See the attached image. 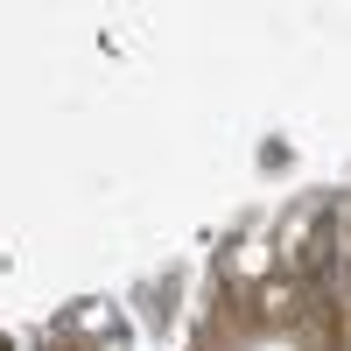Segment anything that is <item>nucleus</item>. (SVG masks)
Returning a JSON list of instances; mask_svg holds the SVG:
<instances>
[{
	"mask_svg": "<svg viewBox=\"0 0 351 351\" xmlns=\"http://www.w3.org/2000/svg\"><path fill=\"white\" fill-rule=\"evenodd\" d=\"M232 351H309L295 324H246L239 337H232Z\"/></svg>",
	"mask_w": 351,
	"mask_h": 351,
	"instance_id": "obj_1",
	"label": "nucleus"
}]
</instances>
